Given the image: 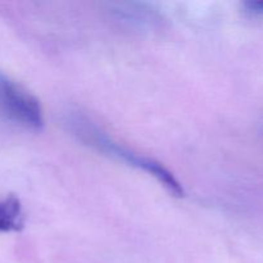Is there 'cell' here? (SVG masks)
<instances>
[{
  "instance_id": "6da1fadb",
  "label": "cell",
  "mask_w": 263,
  "mask_h": 263,
  "mask_svg": "<svg viewBox=\"0 0 263 263\" xmlns=\"http://www.w3.org/2000/svg\"><path fill=\"white\" fill-rule=\"evenodd\" d=\"M69 130L76 135L82 143L90 145L91 148L108 154L113 158L127 163L128 166L136 167L141 171L146 172L151 176L156 177L162 185L175 197H184V187L177 181L175 175L170 170H167L161 162L152 159L149 157H144L141 154L135 153L131 149L125 148L120 143L113 140L107 135L102 128L98 127L91 120L80 113H71L67 120Z\"/></svg>"
},
{
  "instance_id": "7a4b0ae2",
  "label": "cell",
  "mask_w": 263,
  "mask_h": 263,
  "mask_svg": "<svg viewBox=\"0 0 263 263\" xmlns=\"http://www.w3.org/2000/svg\"><path fill=\"white\" fill-rule=\"evenodd\" d=\"M0 115L27 130L40 131L44 127L43 108L37 98L3 72H0Z\"/></svg>"
},
{
  "instance_id": "3957f363",
  "label": "cell",
  "mask_w": 263,
  "mask_h": 263,
  "mask_svg": "<svg viewBox=\"0 0 263 263\" xmlns=\"http://www.w3.org/2000/svg\"><path fill=\"white\" fill-rule=\"evenodd\" d=\"M25 226V212L14 195L0 200V233H17Z\"/></svg>"
},
{
  "instance_id": "277c9868",
  "label": "cell",
  "mask_w": 263,
  "mask_h": 263,
  "mask_svg": "<svg viewBox=\"0 0 263 263\" xmlns=\"http://www.w3.org/2000/svg\"><path fill=\"white\" fill-rule=\"evenodd\" d=\"M246 9L252 14H263V2H247Z\"/></svg>"
}]
</instances>
